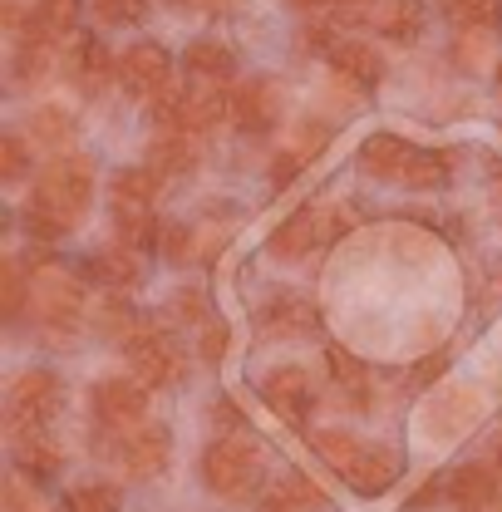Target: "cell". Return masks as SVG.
I'll return each mask as SVG.
<instances>
[{
  "instance_id": "obj_24",
  "label": "cell",
  "mask_w": 502,
  "mask_h": 512,
  "mask_svg": "<svg viewBox=\"0 0 502 512\" xmlns=\"http://www.w3.org/2000/svg\"><path fill=\"white\" fill-rule=\"evenodd\" d=\"M394 478H399V453H394V448L370 444L365 448V458H360V468H355L345 483H350L355 493H384Z\"/></svg>"
},
{
  "instance_id": "obj_25",
  "label": "cell",
  "mask_w": 502,
  "mask_h": 512,
  "mask_svg": "<svg viewBox=\"0 0 502 512\" xmlns=\"http://www.w3.org/2000/svg\"><path fill=\"white\" fill-rule=\"evenodd\" d=\"M311 448L340 473V478H350V473L360 468V458H365L370 444H360L355 434H340V429H320V434H311Z\"/></svg>"
},
{
  "instance_id": "obj_29",
  "label": "cell",
  "mask_w": 502,
  "mask_h": 512,
  "mask_svg": "<svg viewBox=\"0 0 502 512\" xmlns=\"http://www.w3.org/2000/svg\"><path fill=\"white\" fill-rule=\"evenodd\" d=\"M30 133H35L45 148H64V143L74 138V119H69V109H60V104H45V109H35Z\"/></svg>"
},
{
  "instance_id": "obj_9",
  "label": "cell",
  "mask_w": 502,
  "mask_h": 512,
  "mask_svg": "<svg viewBox=\"0 0 502 512\" xmlns=\"http://www.w3.org/2000/svg\"><path fill=\"white\" fill-rule=\"evenodd\" d=\"M261 399H266V409L281 414L286 424H306V414H311V404H315V384L306 370L281 365V370L261 375Z\"/></svg>"
},
{
  "instance_id": "obj_35",
  "label": "cell",
  "mask_w": 502,
  "mask_h": 512,
  "mask_svg": "<svg viewBox=\"0 0 502 512\" xmlns=\"http://www.w3.org/2000/svg\"><path fill=\"white\" fill-rule=\"evenodd\" d=\"M114 508H119V498H114V488H104V483L74 488V493L60 503V512H114Z\"/></svg>"
},
{
  "instance_id": "obj_45",
  "label": "cell",
  "mask_w": 502,
  "mask_h": 512,
  "mask_svg": "<svg viewBox=\"0 0 502 512\" xmlns=\"http://www.w3.org/2000/svg\"><path fill=\"white\" fill-rule=\"evenodd\" d=\"M493 512H502V493H498V508H493Z\"/></svg>"
},
{
  "instance_id": "obj_7",
  "label": "cell",
  "mask_w": 502,
  "mask_h": 512,
  "mask_svg": "<svg viewBox=\"0 0 502 512\" xmlns=\"http://www.w3.org/2000/svg\"><path fill=\"white\" fill-rule=\"evenodd\" d=\"M119 79H124V89L133 99H148L153 104L173 84V55L158 40H138V45H128L124 60H119Z\"/></svg>"
},
{
  "instance_id": "obj_8",
  "label": "cell",
  "mask_w": 502,
  "mask_h": 512,
  "mask_svg": "<svg viewBox=\"0 0 502 512\" xmlns=\"http://www.w3.org/2000/svg\"><path fill=\"white\" fill-rule=\"evenodd\" d=\"M114 434V429H109ZM114 458H124V468L133 478H158L163 468H168V458H173V434L163 429V424H138V429H124V434H114V448H109Z\"/></svg>"
},
{
  "instance_id": "obj_14",
  "label": "cell",
  "mask_w": 502,
  "mask_h": 512,
  "mask_svg": "<svg viewBox=\"0 0 502 512\" xmlns=\"http://www.w3.org/2000/svg\"><path fill=\"white\" fill-rule=\"evenodd\" d=\"M60 35L55 30H45L35 15H30V25L20 30V45H15V84L25 89V84H40L45 74H50V64H55V45Z\"/></svg>"
},
{
  "instance_id": "obj_36",
  "label": "cell",
  "mask_w": 502,
  "mask_h": 512,
  "mask_svg": "<svg viewBox=\"0 0 502 512\" xmlns=\"http://www.w3.org/2000/svg\"><path fill=\"white\" fill-rule=\"evenodd\" d=\"M173 316L178 320H188V325H207V320H212V311H207V296H202V291H178V296H173Z\"/></svg>"
},
{
  "instance_id": "obj_37",
  "label": "cell",
  "mask_w": 502,
  "mask_h": 512,
  "mask_svg": "<svg viewBox=\"0 0 502 512\" xmlns=\"http://www.w3.org/2000/svg\"><path fill=\"white\" fill-rule=\"evenodd\" d=\"M301 168H306V158H301L296 148H286V153H281V158L271 163V183H276V188H286V183H291V178H296Z\"/></svg>"
},
{
  "instance_id": "obj_38",
  "label": "cell",
  "mask_w": 502,
  "mask_h": 512,
  "mask_svg": "<svg viewBox=\"0 0 502 512\" xmlns=\"http://www.w3.org/2000/svg\"><path fill=\"white\" fill-rule=\"evenodd\" d=\"M158 252L173 256V261H183V256H188V227L168 222V227H163V242H158Z\"/></svg>"
},
{
  "instance_id": "obj_23",
  "label": "cell",
  "mask_w": 502,
  "mask_h": 512,
  "mask_svg": "<svg viewBox=\"0 0 502 512\" xmlns=\"http://www.w3.org/2000/svg\"><path fill=\"white\" fill-rule=\"evenodd\" d=\"M15 463H20V473H25V478L50 483V478L64 468V453L50 444L45 434H25V439H15Z\"/></svg>"
},
{
  "instance_id": "obj_34",
  "label": "cell",
  "mask_w": 502,
  "mask_h": 512,
  "mask_svg": "<svg viewBox=\"0 0 502 512\" xmlns=\"http://www.w3.org/2000/svg\"><path fill=\"white\" fill-rule=\"evenodd\" d=\"M89 5L104 25H138V20H148L153 0H89Z\"/></svg>"
},
{
  "instance_id": "obj_22",
  "label": "cell",
  "mask_w": 502,
  "mask_h": 512,
  "mask_svg": "<svg viewBox=\"0 0 502 512\" xmlns=\"http://www.w3.org/2000/svg\"><path fill=\"white\" fill-rule=\"evenodd\" d=\"M84 276L89 281H104V286H114V291H124V286H133L138 281V256H133V247H109V252H94L89 261H84Z\"/></svg>"
},
{
  "instance_id": "obj_15",
  "label": "cell",
  "mask_w": 502,
  "mask_h": 512,
  "mask_svg": "<svg viewBox=\"0 0 502 512\" xmlns=\"http://www.w3.org/2000/svg\"><path fill=\"white\" fill-rule=\"evenodd\" d=\"M414 143L409 138H394V133H375V138H365V148H360V163H365V173L370 178H384V183H404L409 178V163H414Z\"/></svg>"
},
{
  "instance_id": "obj_40",
  "label": "cell",
  "mask_w": 502,
  "mask_h": 512,
  "mask_svg": "<svg viewBox=\"0 0 502 512\" xmlns=\"http://www.w3.org/2000/svg\"><path fill=\"white\" fill-rule=\"evenodd\" d=\"M222 345H227V330L222 325H207V335H202V360H222Z\"/></svg>"
},
{
  "instance_id": "obj_30",
  "label": "cell",
  "mask_w": 502,
  "mask_h": 512,
  "mask_svg": "<svg viewBox=\"0 0 502 512\" xmlns=\"http://www.w3.org/2000/svg\"><path fill=\"white\" fill-rule=\"evenodd\" d=\"M0 286H5V320H20L25 301H30V281H25V266H20V261H5V266H0Z\"/></svg>"
},
{
  "instance_id": "obj_31",
  "label": "cell",
  "mask_w": 502,
  "mask_h": 512,
  "mask_svg": "<svg viewBox=\"0 0 502 512\" xmlns=\"http://www.w3.org/2000/svg\"><path fill=\"white\" fill-rule=\"evenodd\" d=\"M35 20L64 40V35L79 25V0H35Z\"/></svg>"
},
{
  "instance_id": "obj_33",
  "label": "cell",
  "mask_w": 502,
  "mask_h": 512,
  "mask_svg": "<svg viewBox=\"0 0 502 512\" xmlns=\"http://www.w3.org/2000/svg\"><path fill=\"white\" fill-rule=\"evenodd\" d=\"M25 173H30V148H25L20 133H5L0 138V178L5 183H20Z\"/></svg>"
},
{
  "instance_id": "obj_13",
  "label": "cell",
  "mask_w": 502,
  "mask_h": 512,
  "mask_svg": "<svg viewBox=\"0 0 502 512\" xmlns=\"http://www.w3.org/2000/svg\"><path fill=\"white\" fill-rule=\"evenodd\" d=\"M498 473L493 463H463L453 478H448V503L453 512H493L498 508Z\"/></svg>"
},
{
  "instance_id": "obj_27",
  "label": "cell",
  "mask_w": 502,
  "mask_h": 512,
  "mask_svg": "<svg viewBox=\"0 0 502 512\" xmlns=\"http://www.w3.org/2000/svg\"><path fill=\"white\" fill-rule=\"evenodd\" d=\"M325 360H330V375H335V384L350 394V404H370V370H365V360H355L345 345H330L325 350Z\"/></svg>"
},
{
  "instance_id": "obj_4",
  "label": "cell",
  "mask_w": 502,
  "mask_h": 512,
  "mask_svg": "<svg viewBox=\"0 0 502 512\" xmlns=\"http://www.w3.org/2000/svg\"><path fill=\"white\" fill-rule=\"evenodd\" d=\"M30 296H35V316L50 335H69L79 325V311H84V281L74 271H64L55 261H45L30 281Z\"/></svg>"
},
{
  "instance_id": "obj_12",
  "label": "cell",
  "mask_w": 502,
  "mask_h": 512,
  "mask_svg": "<svg viewBox=\"0 0 502 512\" xmlns=\"http://www.w3.org/2000/svg\"><path fill=\"white\" fill-rule=\"evenodd\" d=\"M261 335H281V340H296V335H315L320 330V311H315L306 296L296 291H276L261 311H256Z\"/></svg>"
},
{
  "instance_id": "obj_18",
  "label": "cell",
  "mask_w": 502,
  "mask_h": 512,
  "mask_svg": "<svg viewBox=\"0 0 502 512\" xmlns=\"http://www.w3.org/2000/svg\"><path fill=\"white\" fill-rule=\"evenodd\" d=\"M424 20H429L424 0H379L375 10H370V25H375L384 40H394V45H414L419 30H424Z\"/></svg>"
},
{
  "instance_id": "obj_20",
  "label": "cell",
  "mask_w": 502,
  "mask_h": 512,
  "mask_svg": "<svg viewBox=\"0 0 502 512\" xmlns=\"http://www.w3.org/2000/svg\"><path fill=\"white\" fill-rule=\"evenodd\" d=\"M202 163V148H197V138L192 133H173V128H163L158 138H153V148H148V168H158L163 178H183Z\"/></svg>"
},
{
  "instance_id": "obj_6",
  "label": "cell",
  "mask_w": 502,
  "mask_h": 512,
  "mask_svg": "<svg viewBox=\"0 0 502 512\" xmlns=\"http://www.w3.org/2000/svg\"><path fill=\"white\" fill-rule=\"evenodd\" d=\"M94 419H99V429H114V434L138 429L148 419V384L119 380V375L99 380L94 384Z\"/></svg>"
},
{
  "instance_id": "obj_5",
  "label": "cell",
  "mask_w": 502,
  "mask_h": 512,
  "mask_svg": "<svg viewBox=\"0 0 502 512\" xmlns=\"http://www.w3.org/2000/svg\"><path fill=\"white\" fill-rule=\"evenodd\" d=\"M124 355H128L133 380H143L148 389H168V384L183 380V370H188L183 345H178L168 330H148V325H143L133 340H124Z\"/></svg>"
},
{
  "instance_id": "obj_17",
  "label": "cell",
  "mask_w": 502,
  "mask_h": 512,
  "mask_svg": "<svg viewBox=\"0 0 502 512\" xmlns=\"http://www.w3.org/2000/svg\"><path fill=\"white\" fill-rule=\"evenodd\" d=\"M158 192H163V173L158 168H124L114 178V217H148Z\"/></svg>"
},
{
  "instance_id": "obj_10",
  "label": "cell",
  "mask_w": 502,
  "mask_h": 512,
  "mask_svg": "<svg viewBox=\"0 0 502 512\" xmlns=\"http://www.w3.org/2000/svg\"><path fill=\"white\" fill-rule=\"evenodd\" d=\"M64 74H69V84H79L84 94H99V89L119 74V64L104 50L99 35H74V40L64 45Z\"/></svg>"
},
{
  "instance_id": "obj_11",
  "label": "cell",
  "mask_w": 502,
  "mask_h": 512,
  "mask_svg": "<svg viewBox=\"0 0 502 512\" xmlns=\"http://www.w3.org/2000/svg\"><path fill=\"white\" fill-rule=\"evenodd\" d=\"M232 124L242 133H271L281 124V89H276V79H247L232 94Z\"/></svg>"
},
{
  "instance_id": "obj_2",
  "label": "cell",
  "mask_w": 502,
  "mask_h": 512,
  "mask_svg": "<svg viewBox=\"0 0 502 512\" xmlns=\"http://www.w3.org/2000/svg\"><path fill=\"white\" fill-rule=\"evenodd\" d=\"M202 483L217 493V498H227V503H237V498H251L256 488H261V448L251 444L247 434H222V439H212V444L202 448Z\"/></svg>"
},
{
  "instance_id": "obj_39",
  "label": "cell",
  "mask_w": 502,
  "mask_h": 512,
  "mask_svg": "<svg viewBox=\"0 0 502 512\" xmlns=\"http://www.w3.org/2000/svg\"><path fill=\"white\" fill-rule=\"evenodd\" d=\"M443 370H448V350H439V355H429V360H424V365L414 370V384H419V389H429V384L439 380Z\"/></svg>"
},
{
  "instance_id": "obj_44",
  "label": "cell",
  "mask_w": 502,
  "mask_h": 512,
  "mask_svg": "<svg viewBox=\"0 0 502 512\" xmlns=\"http://www.w3.org/2000/svg\"><path fill=\"white\" fill-rule=\"evenodd\" d=\"M493 463H502V429L493 434Z\"/></svg>"
},
{
  "instance_id": "obj_32",
  "label": "cell",
  "mask_w": 502,
  "mask_h": 512,
  "mask_svg": "<svg viewBox=\"0 0 502 512\" xmlns=\"http://www.w3.org/2000/svg\"><path fill=\"white\" fill-rule=\"evenodd\" d=\"M99 330H104L109 340H114V335H119V340H133L143 325H138V311H133L128 301H104V311H99Z\"/></svg>"
},
{
  "instance_id": "obj_1",
  "label": "cell",
  "mask_w": 502,
  "mask_h": 512,
  "mask_svg": "<svg viewBox=\"0 0 502 512\" xmlns=\"http://www.w3.org/2000/svg\"><path fill=\"white\" fill-rule=\"evenodd\" d=\"M89 202H94V158L64 153L35 178L30 202H25V227L35 242H55L69 227L84 222Z\"/></svg>"
},
{
  "instance_id": "obj_3",
  "label": "cell",
  "mask_w": 502,
  "mask_h": 512,
  "mask_svg": "<svg viewBox=\"0 0 502 512\" xmlns=\"http://www.w3.org/2000/svg\"><path fill=\"white\" fill-rule=\"evenodd\" d=\"M64 409V384L55 370H25L20 380L10 384V399H5V429L10 439H25V434H45Z\"/></svg>"
},
{
  "instance_id": "obj_42",
  "label": "cell",
  "mask_w": 502,
  "mask_h": 512,
  "mask_svg": "<svg viewBox=\"0 0 502 512\" xmlns=\"http://www.w3.org/2000/svg\"><path fill=\"white\" fill-rule=\"evenodd\" d=\"M429 498H439V483H429V488H419V493H414V503H409V508H429Z\"/></svg>"
},
{
  "instance_id": "obj_28",
  "label": "cell",
  "mask_w": 502,
  "mask_h": 512,
  "mask_svg": "<svg viewBox=\"0 0 502 512\" xmlns=\"http://www.w3.org/2000/svg\"><path fill=\"white\" fill-rule=\"evenodd\" d=\"M453 178V153H434V148H419L414 153V163H409V178H404V188H419V192H434L443 188Z\"/></svg>"
},
{
  "instance_id": "obj_21",
  "label": "cell",
  "mask_w": 502,
  "mask_h": 512,
  "mask_svg": "<svg viewBox=\"0 0 502 512\" xmlns=\"http://www.w3.org/2000/svg\"><path fill=\"white\" fill-rule=\"evenodd\" d=\"M183 64L197 84H227L237 74V55L222 45V40H192L183 50Z\"/></svg>"
},
{
  "instance_id": "obj_16",
  "label": "cell",
  "mask_w": 502,
  "mask_h": 512,
  "mask_svg": "<svg viewBox=\"0 0 502 512\" xmlns=\"http://www.w3.org/2000/svg\"><path fill=\"white\" fill-rule=\"evenodd\" d=\"M325 55H330V64H335L340 79H350V84H360V89H375L379 79H384L379 50L375 45H365V40H355V35H340Z\"/></svg>"
},
{
  "instance_id": "obj_46",
  "label": "cell",
  "mask_w": 502,
  "mask_h": 512,
  "mask_svg": "<svg viewBox=\"0 0 502 512\" xmlns=\"http://www.w3.org/2000/svg\"><path fill=\"white\" fill-rule=\"evenodd\" d=\"M498 84H502V69H498Z\"/></svg>"
},
{
  "instance_id": "obj_19",
  "label": "cell",
  "mask_w": 502,
  "mask_h": 512,
  "mask_svg": "<svg viewBox=\"0 0 502 512\" xmlns=\"http://www.w3.org/2000/svg\"><path fill=\"white\" fill-rule=\"evenodd\" d=\"M320 237H330L325 227H320V212L315 207H301V212H291L276 232H271V256H281V261H296V256H306V252H315V242Z\"/></svg>"
},
{
  "instance_id": "obj_26",
  "label": "cell",
  "mask_w": 502,
  "mask_h": 512,
  "mask_svg": "<svg viewBox=\"0 0 502 512\" xmlns=\"http://www.w3.org/2000/svg\"><path fill=\"white\" fill-rule=\"evenodd\" d=\"M443 15L463 30V35H483V30H502V0H439Z\"/></svg>"
},
{
  "instance_id": "obj_41",
  "label": "cell",
  "mask_w": 502,
  "mask_h": 512,
  "mask_svg": "<svg viewBox=\"0 0 502 512\" xmlns=\"http://www.w3.org/2000/svg\"><path fill=\"white\" fill-rule=\"evenodd\" d=\"M178 10H197V15H217V10H227L232 0H173Z\"/></svg>"
},
{
  "instance_id": "obj_43",
  "label": "cell",
  "mask_w": 502,
  "mask_h": 512,
  "mask_svg": "<svg viewBox=\"0 0 502 512\" xmlns=\"http://www.w3.org/2000/svg\"><path fill=\"white\" fill-rule=\"evenodd\" d=\"M291 5H301V10H320V5H350V0H291Z\"/></svg>"
}]
</instances>
